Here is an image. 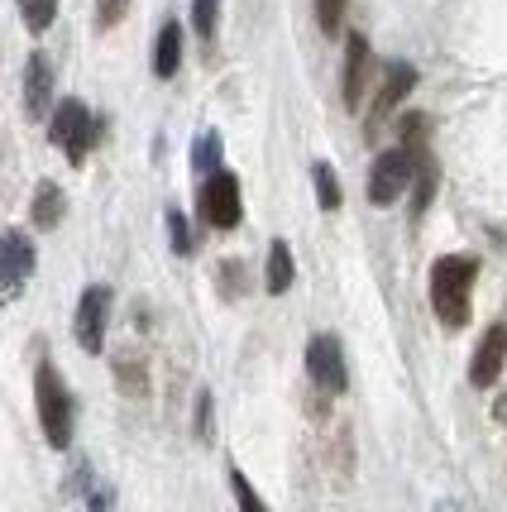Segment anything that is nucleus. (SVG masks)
Wrapping results in <instances>:
<instances>
[{"label": "nucleus", "instance_id": "obj_1", "mask_svg": "<svg viewBox=\"0 0 507 512\" xmlns=\"http://www.w3.org/2000/svg\"><path fill=\"white\" fill-rule=\"evenodd\" d=\"M474 273H479V264L464 259V254H450V259H441V264L431 268V307H436V316H441L450 331L469 326V288H474Z\"/></svg>", "mask_w": 507, "mask_h": 512}, {"label": "nucleus", "instance_id": "obj_2", "mask_svg": "<svg viewBox=\"0 0 507 512\" xmlns=\"http://www.w3.org/2000/svg\"><path fill=\"white\" fill-rule=\"evenodd\" d=\"M34 398H39V422H44L48 446H67V441H72V398H67V388L53 364H39Z\"/></svg>", "mask_w": 507, "mask_h": 512}, {"label": "nucleus", "instance_id": "obj_3", "mask_svg": "<svg viewBox=\"0 0 507 512\" xmlns=\"http://www.w3.org/2000/svg\"><path fill=\"white\" fill-rule=\"evenodd\" d=\"M48 134H53V144H58L72 163H82V158H87V149H91V139H96V125H91L87 106L67 96L63 106L53 111V130H48Z\"/></svg>", "mask_w": 507, "mask_h": 512}, {"label": "nucleus", "instance_id": "obj_4", "mask_svg": "<svg viewBox=\"0 0 507 512\" xmlns=\"http://www.w3.org/2000/svg\"><path fill=\"white\" fill-rule=\"evenodd\" d=\"M412 154L407 149H388V154L374 158V168H369V201L374 206H388L407 192V182H412Z\"/></svg>", "mask_w": 507, "mask_h": 512}, {"label": "nucleus", "instance_id": "obj_5", "mask_svg": "<svg viewBox=\"0 0 507 512\" xmlns=\"http://www.w3.org/2000/svg\"><path fill=\"white\" fill-rule=\"evenodd\" d=\"M201 221L216 230H235L240 225V182L230 173H211L201 187Z\"/></svg>", "mask_w": 507, "mask_h": 512}, {"label": "nucleus", "instance_id": "obj_6", "mask_svg": "<svg viewBox=\"0 0 507 512\" xmlns=\"http://www.w3.org/2000/svg\"><path fill=\"white\" fill-rule=\"evenodd\" d=\"M307 374L321 393H345V350L335 335H316L307 345Z\"/></svg>", "mask_w": 507, "mask_h": 512}, {"label": "nucleus", "instance_id": "obj_7", "mask_svg": "<svg viewBox=\"0 0 507 512\" xmlns=\"http://www.w3.org/2000/svg\"><path fill=\"white\" fill-rule=\"evenodd\" d=\"M106 321H111V288H87L77 302V345L101 355L106 345Z\"/></svg>", "mask_w": 507, "mask_h": 512}, {"label": "nucleus", "instance_id": "obj_8", "mask_svg": "<svg viewBox=\"0 0 507 512\" xmlns=\"http://www.w3.org/2000/svg\"><path fill=\"white\" fill-rule=\"evenodd\" d=\"M34 273V245L24 235H0V297H15Z\"/></svg>", "mask_w": 507, "mask_h": 512}, {"label": "nucleus", "instance_id": "obj_9", "mask_svg": "<svg viewBox=\"0 0 507 512\" xmlns=\"http://www.w3.org/2000/svg\"><path fill=\"white\" fill-rule=\"evenodd\" d=\"M417 87V67H407V63H393L388 67V77H383V87H378V96H374V106H369V134L388 120V115L402 106V96Z\"/></svg>", "mask_w": 507, "mask_h": 512}, {"label": "nucleus", "instance_id": "obj_10", "mask_svg": "<svg viewBox=\"0 0 507 512\" xmlns=\"http://www.w3.org/2000/svg\"><path fill=\"white\" fill-rule=\"evenodd\" d=\"M369 67H374L369 39H364V34H350V44H345V106H350V111H359V106H364V91H369Z\"/></svg>", "mask_w": 507, "mask_h": 512}, {"label": "nucleus", "instance_id": "obj_11", "mask_svg": "<svg viewBox=\"0 0 507 512\" xmlns=\"http://www.w3.org/2000/svg\"><path fill=\"white\" fill-rule=\"evenodd\" d=\"M503 359H507V331H503V326H493V331H484L479 350H474V364H469V383H474V388H488V383H498V374H503Z\"/></svg>", "mask_w": 507, "mask_h": 512}, {"label": "nucleus", "instance_id": "obj_12", "mask_svg": "<svg viewBox=\"0 0 507 512\" xmlns=\"http://www.w3.org/2000/svg\"><path fill=\"white\" fill-rule=\"evenodd\" d=\"M48 96H53V67H48L44 53H34V58H29V67H24V111L44 115L48 111Z\"/></svg>", "mask_w": 507, "mask_h": 512}, {"label": "nucleus", "instance_id": "obj_13", "mask_svg": "<svg viewBox=\"0 0 507 512\" xmlns=\"http://www.w3.org/2000/svg\"><path fill=\"white\" fill-rule=\"evenodd\" d=\"M177 63H182V24H163L158 48H154V72L158 77H173Z\"/></svg>", "mask_w": 507, "mask_h": 512}, {"label": "nucleus", "instance_id": "obj_14", "mask_svg": "<svg viewBox=\"0 0 507 512\" xmlns=\"http://www.w3.org/2000/svg\"><path fill=\"white\" fill-rule=\"evenodd\" d=\"M58 221H63V187L58 182H39V192H34V225L53 230Z\"/></svg>", "mask_w": 507, "mask_h": 512}, {"label": "nucleus", "instance_id": "obj_15", "mask_svg": "<svg viewBox=\"0 0 507 512\" xmlns=\"http://www.w3.org/2000/svg\"><path fill=\"white\" fill-rule=\"evenodd\" d=\"M287 288H292V249H287V240H273V249H268V292Z\"/></svg>", "mask_w": 507, "mask_h": 512}, {"label": "nucleus", "instance_id": "obj_16", "mask_svg": "<svg viewBox=\"0 0 507 512\" xmlns=\"http://www.w3.org/2000/svg\"><path fill=\"white\" fill-rule=\"evenodd\" d=\"M316 197H321V211H340V182H335L331 163H316Z\"/></svg>", "mask_w": 507, "mask_h": 512}, {"label": "nucleus", "instance_id": "obj_17", "mask_svg": "<svg viewBox=\"0 0 507 512\" xmlns=\"http://www.w3.org/2000/svg\"><path fill=\"white\" fill-rule=\"evenodd\" d=\"M20 10H24V24L34 34H44L48 24H53V15H58V0H20Z\"/></svg>", "mask_w": 507, "mask_h": 512}, {"label": "nucleus", "instance_id": "obj_18", "mask_svg": "<svg viewBox=\"0 0 507 512\" xmlns=\"http://www.w3.org/2000/svg\"><path fill=\"white\" fill-rule=\"evenodd\" d=\"M216 15H221V0H192V29L201 39L216 34Z\"/></svg>", "mask_w": 507, "mask_h": 512}, {"label": "nucleus", "instance_id": "obj_19", "mask_svg": "<svg viewBox=\"0 0 507 512\" xmlns=\"http://www.w3.org/2000/svg\"><path fill=\"white\" fill-rule=\"evenodd\" d=\"M192 163H197L201 173H216V163H221V139H216V134H201Z\"/></svg>", "mask_w": 507, "mask_h": 512}, {"label": "nucleus", "instance_id": "obj_20", "mask_svg": "<svg viewBox=\"0 0 507 512\" xmlns=\"http://www.w3.org/2000/svg\"><path fill=\"white\" fill-rule=\"evenodd\" d=\"M340 20H345V0H316V24H321L326 34H335Z\"/></svg>", "mask_w": 507, "mask_h": 512}, {"label": "nucleus", "instance_id": "obj_21", "mask_svg": "<svg viewBox=\"0 0 507 512\" xmlns=\"http://www.w3.org/2000/svg\"><path fill=\"white\" fill-rule=\"evenodd\" d=\"M120 383H125V393H130V398H139V393L149 388V379H144V369H134V355L120 359Z\"/></svg>", "mask_w": 507, "mask_h": 512}, {"label": "nucleus", "instance_id": "obj_22", "mask_svg": "<svg viewBox=\"0 0 507 512\" xmlns=\"http://www.w3.org/2000/svg\"><path fill=\"white\" fill-rule=\"evenodd\" d=\"M230 489H235V498H240V508H244V512H259V508H264V498L249 489V484H244L240 469H230Z\"/></svg>", "mask_w": 507, "mask_h": 512}, {"label": "nucleus", "instance_id": "obj_23", "mask_svg": "<svg viewBox=\"0 0 507 512\" xmlns=\"http://www.w3.org/2000/svg\"><path fill=\"white\" fill-rule=\"evenodd\" d=\"M125 10H130V0H96V24L111 29V24L125 20Z\"/></svg>", "mask_w": 507, "mask_h": 512}, {"label": "nucleus", "instance_id": "obj_24", "mask_svg": "<svg viewBox=\"0 0 507 512\" xmlns=\"http://www.w3.org/2000/svg\"><path fill=\"white\" fill-rule=\"evenodd\" d=\"M168 235H173L177 254H192V230H187V221H182L177 211H168Z\"/></svg>", "mask_w": 507, "mask_h": 512}, {"label": "nucleus", "instance_id": "obj_25", "mask_svg": "<svg viewBox=\"0 0 507 512\" xmlns=\"http://www.w3.org/2000/svg\"><path fill=\"white\" fill-rule=\"evenodd\" d=\"M197 426H201V441H211V398L201 393V412H197Z\"/></svg>", "mask_w": 507, "mask_h": 512}]
</instances>
